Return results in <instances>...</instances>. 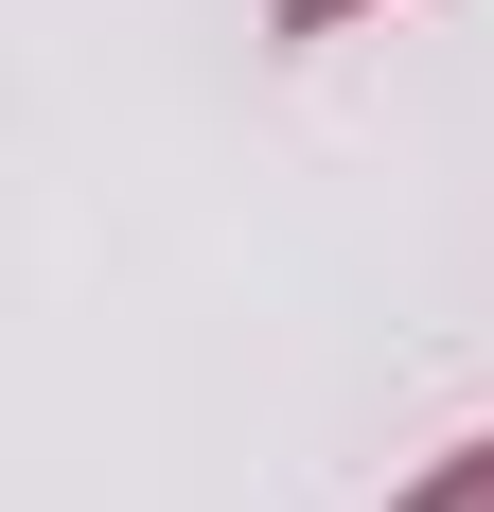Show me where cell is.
Here are the masks:
<instances>
[{"instance_id": "obj_1", "label": "cell", "mask_w": 494, "mask_h": 512, "mask_svg": "<svg viewBox=\"0 0 494 512\" xmlns=\"http://www.w3.org/2000/svg\"><path fill=\"white\" fill-rule=\"evenodd\" d=\"M389 512H494V424H477V442H442V460L406 477V495H389Z\"/></svg>"}, {"instance_id": "obj_2", "label": "cell", "mask_w": 494, "mask_h": 512, "mask_svg": "<svg viewBox=\"0 0 494 512\" xmlns=\"http://www.w3.org/2000/svg\"><path fill=\"white\" fill-rule=\"evenodd\" d=\"M353 18H389V0H265V36H283V53H318V36H353Z\"/></svg>"}]
</instances>
